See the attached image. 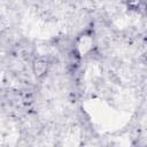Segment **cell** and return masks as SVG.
<instances>
[{
  "mask_svg": "<svg viewBox=\"0 0 147 147\" xmlns=\"http://www.w3.org/2000/svg\"><path fill=\"white\" fill-rule=\"evenodd\" d=\"M49 62L41 57V56H37L32 60V64H31V69H32V74L34 75L36 78H44L49 70Z\"/></svg>",
  "mask_w": 147,
  "mask_h": 147,
  "instance_id": "obj_1",
  "label": "cell"
}]
</instances>
